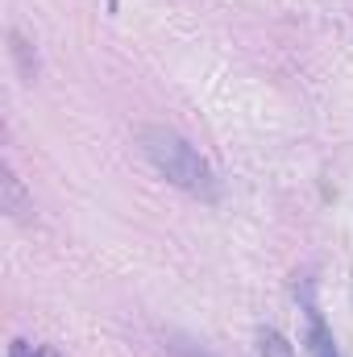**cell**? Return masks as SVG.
<instances>
[{
    "instance_id": "cell-1",
    "label": "cell",
    "mask_w": 353,
    "mask_h": 357,
    "mask_svg": "<svg viewBox=\"0 0 353 357\" xmlns=\"http://www.w3.org/2000/svg\"><path fill=\"white\" fill-rule=\"evenodd\" d=\"M137 146H142L146 162L167 178V183H175L179 191H187V195H195V199H204V204H216V199H220V183L212 175V167L200 158V150H195L187 137H179L175 129H167V125H146V129L137 133Z\"/></svg>"
},
{
    "instance_id": "cell-7",
    "label": "cell",
    "mask_w": 353,
    "mask_h": 357,
    "mask_svg": "<svg viewBox=\"0 0 353 357\" xmlns=\"http://www.w3.org/2000/svg\"><path fill=\"white\" fill-rule=\"evenodd\" d=\"M8 357H46V349L33 345V341H13L8 345Z\"/></svg>"
},
{
    "instance_id": "cell-6",
    "label": "cell",
    "mask_w": 353,
    "mask_h": 357,
    "mask_svg": "<svg viewBox=\"0 0 353 357\" xmlns=\"http://www.w3.org/2000/svg\"><path fill=\"white\" fill-rule=\"evenodd\" d=\"M167 354L171 357H216V354H208L195 337H183V333H167Z\"/></svg>"
},
{
    "instance_id": "cell-5",
    "label": "cell",
    "mask_w": 353,
    "mask_h": 357,
    "mask_svg": "<svg viewBox=\"0 0 353 357\" xmlns=\"http://www.w3.org/2000/svg\"><path fill=\"white\" fill-rule=\"evenodd\" d=\"M258 357H295V349L287 345V337L278 328H262L258 333Z\"/></svg>"
},
{
    "instance_id": "cell-2",
    "label": "cell",
    "mask_w": 353,
    "mask_h": 357,
    "mask_svg": "<svg viewBox=\"0 0 353 357\" xmlns=\"http://www.w3.org/2000/svg\"><path fill=\"white\" fill-rule=\"evenodd\" d=\"M299 303H303V345H308V357H341L337 349V341H333V328L324 324V312H320V303H316V295H312V282H303L299 287Z\"/></svg>"
},
{
    "instance_id": "cell-3",
    "label": "cell",
    "mask_w": 353,
    "mask_h": 357,
    "mask_svg": "<svg viewBox=\"0 0 353 357\" xmlns=\"http://www.w3.org/2000/svg\"><path fill=\"white\" fill-rule=\"evenodd\" d=\"M0 208H4L8 216H29V208H33L29 191L21 187V178H17V171H13L8 162L0 167Z\"/></svg>"
},
{
    "instance_id": "cell-4",
    "label": "cell",
    "mask_w": 353,
    "mask_h": 357,
    "mask_svg": "<svg viewBox=\"0 0 353 357\" xmlns=\"http://www.w3.org/2000/svg\"><path fill=\"white\" fill-rule=\"evenodd\" d=\"M8 42H13V59H17V67H21V79L33 84V75H38V54H33V46H29L21 33H13Z\"/></svg>"
}]
</instances>
